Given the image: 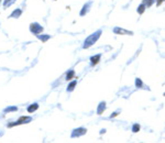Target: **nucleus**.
<instances>
[{"mask_svg": "<svg viewBox=\"0 0 165 143\" xmlns=\"http://www.w3.org/2000/svg\"><path fill=\"white\" fill-rule=\"evenodd\" d=\"M38 38H40L42 42H46L47 40H50V38H51V36H50L49 34H45V35H43V34H42V35H38Z\"/></svg>", "mask_w": 165, "mask_h": 143, "instance_id": "13", "label": "nucleus"}, {"mask_svg": "<svg viewBox=\"0 0 165 143\" xmlns=\"http://www.w3.org/2000/svg\"><path fill=\"white\" fill-rule=\"evenodd\" d=\"M74 76H75V72L73 71V69H71V71H69L68 73L66 74V79H67V80H71Z\"/></svg>", "mask_w": 165, "mask_h": 143, "instance_id": "12", "label": "nucleus"}, {"mask_svg": "<svg viewBox=\"0 0 165 143\" xmlns=\"http://www.w3.org/2000/svg\"><path fill=\"white\" fill-rule=\"evenodd\" d=\"M89 6H90V2L86 3V5L84 6V7H82V10L80 11V16H85V14L87 13L88 9H89Z\"/></svg>", "mask_w": 165, "mask_h": 143, "instance_id": "10", "label": "nucleus"}, {"mask_svg": "<svg viewBox=\"0 0 165 143\" xmlns=\"http://www.w3.org/2000/svg\"><path fill=\"white\" fill-rule=\"evenodd\" d=\"M105 110H106V102L102 101V102H100V104H99L98 109H97V113H98V115H101Z\"/></svg>", "mask_w": 165, "mask_h": 143, "instance_id": "6", "label": "nucleus"}, {"mask_svg": "<svg viewBox=\"0 0 165 143\" xmlns=\"http://www.w3.org/2000/svg\"><path fill=\"white\" fill-rule=\"evenodd\" d=\"M135 86H137L138 88L142 87V80H141L140 78H137V79H135Z\"/></svg>", "mask_w": 165, "mask_h": 143, "instance_id": "16", "label": "nucleus"}, {"mask_svg": "<svg viewBox=\"0 0 165 143\" xmlns=\"http://www.w3.org/2000/svg\"><path fill=\"white\" fill-rule=\"evenodd\" d=\"M100 34H101V30H98L95 33H93V34H90V35L85 40L82 47H84V49H88V47H90L91 45H94V43L97 42V40L100 38Z\"/></svg>", "mask_w": 165, "mask_h": 143, "instance_id": "1", "label": "nucleus"}, {"mask_svg": "<svg viewBox=\"0 0 165 143\" xmlns=\"http://www.w3.org/2000/svg\"><path fill=\"white\" fill-rule=\"evenodd\" d=\"M18 110V108L16 107V106H13V107H8V108H6L3 111L5 112H11V111H16Z\"/></svg>", "mask_w": 165, "mask_h": 143, "instance_id": "15", "label": "nucleus"}, {"mask_svg": "<svg viewBox=\"0 0 165 143\" xmlns=\"http://www.w3.org/2000/svg\"><path fill=\"white\" fill-rule=\"evenodd\" d=\"M100 57H101V55L100 54H97V55H95V56H91V58H90L91 64H97L99 62V60H100Z\"/></svg>", "mask_w": 165, "mask_h": 143, "instance_id": "9", "label": "nucleus"}, {"mask_svg": "<svg viewBox=\"0 0 165 143\" xmlns=\"http://www.w3.org/2000/svg\"><path fill=\"white\" fill-rule=\"evenodd\" d=\"M86 132H87V130L85 128H77V129H75L74 131L72 132V138H78L80 135H84Z\"/></svg>", "mask_w": 165, "mask_h": 143, "instance_id": "4", "label": "nucleus"}, {"mask_svg": "<svg viewBox=\"0 0 165 143\" xmlns=\"http://www.w3.org/2000/svg\"><path fill=\"white\" fill-rule=\"evenodd\" d=\"M154 1H155V0H144V5H145L146 7H150Z\"/></svg>", "mask_w": 165, "mask_h": 143, "instance_id": "19", "label": "nucleus"}, {"mask_svg": "<svg viewBox=\"0 0 165 143\" xmlns=\"http://www.w3.org/2000/svg\"><path fill=\"white\" fill-rule=\"evenodd\" d=\"M30 121H32V118L31 117H21V118L19 119V120H16V122H13V123H10L9 124V127H14V126H19V124H23V123H29Z\"/></svg>", "mask_w": 165, "mask_h": 143, "instance_id": "2", "label": "nucleus"}, {"mask_svg": "<svg viewBox=\"0 0 165 143\" xmlns=\"http://www.w3.org/2000/svg\"><path fill=\"white\" fill-rule=\"evenodd\" d=\"M16 0H5V2H3V6L5 7H8V6H10L11 3H13Z\"/></svg>", "mask_w": 165, "mask_h": 143, "instance_id": "17", "label": "nucleus"}, {"mask_svg": "<svg viewBox=\"0 0 165 143\" xmlns=\"http://www.w3.org/2000/svg\"><path fill=\"white\" fill-rule=\"evenodd\" d=\"M139 130H140V126H139L138 123H135L134 126L132 127V131H133V132H138Z\"/></svg>", "mask_w": 165, "mask_h": 143, "instance_id": "18", "label": "nucleus"}, {"mask_svg": "<svg viewBox=\"0 0 165 143\" xmlns=\"http://www.w3.org/2000/svg\"><path fill=\"white\" fill-rule=\"evenodd\" d=\"M113 32H115L116 34H126V35H132V34H133L131 31L124 30V29H121V28H115V29H113Z\"/></svg>", "mask_w": 165, "mask_h": 143, "instance_id": "5", "label": "nucleus"}, {"mask_svg": "<svg viewBox=\"0 0 165 143\" xmlns=\"http://www.w3.org/2000/svg\"><path fill=\"white\" fill-rule=\"evenodd\" d=\"M76 84H77L76 80H73V82H72L71 84L68 85V87H67V91H73V90H74V88H75V86H76Z\"/></svg>", "mask_w": 165, "mask_h": 143, "instance_id": "11", "label": "nucleus"}, {"mask_svg": "<svg viewBox=\"0 0 165 143\" xmlns=\"http://www.w3.org/2000/svg\"><path fill=\"white\" fill-rule=\"evenodd\" d=\"M145 7H146V6L144 5V3H142V5H141L139 8H138V12H139L140 14H142L143 12H144V10H145Z\"/></svg>", "mask_w": 165, "mask_h": 143, "instance_id": "14", "label": "nucleus"}, {"mask_svg": "<svg viewBox=\"0 0 165 143\" xmlns=\"http://www.w3.org/2000/svg\"><path fill=\"white\" fill-rule=\"evenodd\" d=\"M30 31L32 33H34V34H38V33H41L43 31V27L38 24V22H34V23H31Z\"/></svg>", "mask_w": 165, "mask_h": 143, "instance_id": "3", "label": "nucleus"}, {"mask_svg": "<svg viewBox=\"0 0 165 143\" xmlns=\"http://www.w3.org/2000/svg\"><path fill=\"white\" fill-rule=\"evenodd\" d=\"M38 104H33V105H31V106L28 107V111H29L30 113H32V112H34L35 110H38Z\"/></svg>", "mask_w": 165, "mask_h": 143, "instance_id": "8", "label": "nucleus"}, {"mask_svg": "<svg viewBox=\"0 0 165 143\" xmlns=\"http://www.w3.org/2000/svg\"><path fill=\"white\" fill-rule=\"evenodd\" d=\"M22 13V10L21 9H16V10L10 14V18H19Z\"/></svg>", "mask_w": 165, "mask_h": 143, "instance_id": "7", "label": "nucleus"}]
</instances>
